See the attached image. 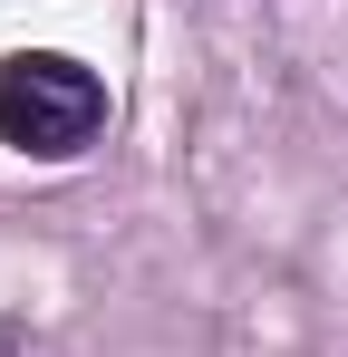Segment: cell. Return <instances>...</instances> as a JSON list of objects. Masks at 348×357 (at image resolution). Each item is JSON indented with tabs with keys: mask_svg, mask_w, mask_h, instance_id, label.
<instances>
[{
	"mask_svg": "<svg viewBox=\"0 0 348 357\" xmlns=\"http://www.w3.org/2000/svg\"><path fill=\"white\" fill-rule=\"evenodd\" d=\"M107 135V77L68 49H20L0 59V145L10 155H39V165H68Z\"/></svg>",
	"mask_w": 348,
	"mask_h": 357,
	"instance_id": "obj_1",
	"label": "cell"
},
{
	"mask_svg": "<svg viewBox=\"0 0 348 357\" xmlns=\"http://www.w3.org/2000/svg\"><path fill=\"white\" fill-rule=\"evenodd\" d=\"M0 357H20V348H10V338H0Z\"/></svg>",
	"mask_w": 348,
	"mask_h": 357,
	"instance_id": "obj_2",
	"label": "cell"
}]
</instances>
